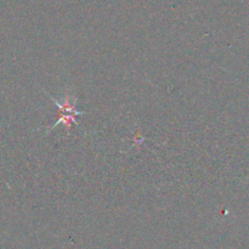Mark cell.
<instances>
[{
	"label": "cell",
	"mask_w": 249,
	"mask_h": 249,
	"mask_svg": "<svg viewBox=\"0 0 249 249\" xmlns=\"http://www.w3.org/2000/svg\"><path fill=\"white\" fill-rule=\"evenodd\" d=\"M50 99L53 100V104H55L56 107L58 108V118L57 121H56V123L51 126V129L60 125V124H63V126H65L67 130H71L72 125H79L75 116H82V114L85 113V111H78L77 107H75L74 99H72L70 95H66V96L63 97L62 101H57V100L53 96H50Z\"/></svg>",
	"instance_id": "1"
}]
</instances>
